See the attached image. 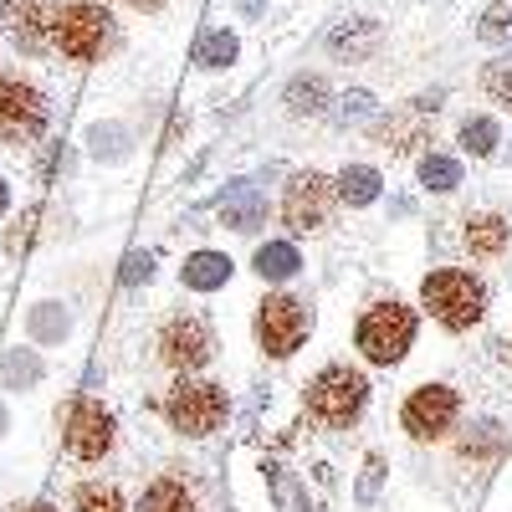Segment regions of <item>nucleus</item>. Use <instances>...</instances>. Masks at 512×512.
Here are the masks:
<instances>
[{"label":"nucleus","mask_w":512,"mask_h":512,"mask_svg":"<svg viewBox=\"0 0 512 512\" xmlns=\"http://www.w3.org/2000/svg\"><path fill=\"white\" fill-rule=\"evenodd\" d=\"M420 303H425V313H431L436 323H446V328L461 333V328H472L482 318L487 287L472 272H431V277H425V287H420Z\"/></svg>","instance_id":"f257e3e1"},{"label":"nucleus","mask_w":512,"mask_h":512,"mask_svg":"<svg viewBox=\"0 0 512 512\" xmlns=\"http://www.w3.org/2000/svg\"><path fill=\"white\" fill-rule=\"evenodd\" d=\"M164 415H169V425H175V431H185V436H210V431L226 420V395H221V384L180 379L175 390H169V400H164Z\"/></svg>","instance_id":"f03ea898"},{"label":"nucleus","mask_w":512,"mask_h":512,"mask_svg":"<svg viewBox=\"0 0 512 512\" xmlns=\"http://www.w3.org/2000/svg\"><path fill=\"white\" fill-rule=\"evenodd\" d=\"M364 395H369L364 374L349 369V364H333V369H323V374L308 384V410H313L318 420H328V425H349V420L364 410Z\"/></svg>","instance_id":"7ed1b4c3"},{"label":"nucleus","mask_w":512,"mask_h":512,"mask_svg":"<svg viewBox=\"0 0 512 512\" xmlns=\"http://www.w3.org/2000/svg\"><path fill=\"white\" fill-rule=\"evenodd\" d=\"M410 338H415V318H410V308H400V303H379V308H369L364 323H359V349H364L374 364H395V359L410 349Z\"/></svg>","instance_id":"20e7f679"},{"label":"nucleus","mask_w":512,"mask_h":512,"mask_svg":"<svg viewBox=\"0 0 512 512\" xmlns=\"http://www.w3.org/2000/svg\"><path fill=\"white\" fill-rule=\"evenodd\" d=\"M41 128H47V98L21 77H0V139L31 144Z\"/></svg>","instance_id":"39448f33"},{"label":"nucleus","mask_w":512,"mask_h":512,"mask_svg":"<svg viewBox=\"0 0 512 512\" xmlns=\"http://www.w3.org/2000/svg\"><path fill=\"white\" fill-rule=\"evenodd\" d=\"M52 41H57L72 62H93V57L103 52V41H108V11L93 6V0H72V6L57 16Z\"/></svg>","instance_id":"423d86ee"},{"label":"nucleus","mask_w":512,"mask_h":512,"mask_svg":"<svg viewBox=\"0 0 512 512\" xmlns=\"http://www.w3.org/2000/svg\"><path fill=\"white\" fill-rule=\"evenodd\" d=\"M308 333V308L292 303V297H267L262 313H256V338H262L267 354H292Z\"/></svg>","instance_id":"0eeeda50"},{"label":"nucleus","mask_w":512,"mask_h":512,"mask_svg":"<svg viewBox=\"0 0 512 512\" xmlns=\"http://www.w3.org/2000/svg\"><path fill=\"white\" fill-rule=\"evenodd\" d=\"M400 420H405V431L415 441H436V436L451 431V420H456V395L446 390V384H425V390H415L405 400Z\"/></svg>","instance_id":"6e6552de"},{"label":"nucleus","mask_w":512,"mask_h":512,"mask_svg":"<svg viewBox=\"0 0 512 512\" xmlns=\"http://www.w3.org/2000/svg\"><path fill=\"white\" fill-rule=\"evenodd\" d=\"M0 26L11 31V41L21 52H41L57 31V16L47 0H0Z\"/></svg>","instance_id":"1a4fd4ad"},{"label":"nucleus","mask_w":512,"mask_h":512,"mask_svg":"<svg viewBox=\"0 0 512 512\" xmlns=\"http://www.w3.org/2000/svg\"><path fill=\"white\" fill-rule=\"evenodd\" d=\"M333 210V185L323 175H297L287 185V200H282V216L292 231H318Z\"/></svg>","instance_id":"9d476101"},{"label":"nucleus","mask_w":512,"mask_h":512,"mask_svg":"<svg viewBox=\"0 0 512 512\" xmlns=\"http://www.w3.org/2000/svg\"><path fill=\"white\" fill-rule=\"evenodd\" d=\"M159 359L169 369H180V374L200 369L210 359V328L200 318H175V323L164 328V338H159Z\"/></svg>","instance_id":"9b49d317"},{"label":"nucleus","mask_w":512,"mask_h":512,"mask_svg":"<svg viewBox=\"0 0 512 512\" xmlns=\"http://www.w3.org/2000/svg\"><path fill=\"white\" fill-rule=\"evenodd\" d=\"M108 446H113V420H108V410L93 405V400H82V405L72 410V420H67V451L82 456V461H98Z\"/></svg>","instance_id":"f8f14e48"},{"label":"nucleus","mask_w":512,"mask_h":512,"mask_svg":"<svg viewBox=\"0 0 512 512\" xmlns=\"http://www.w3.org/2000/svg\"><path fill=\"white\" fill-rule=\"evenodd\" d=\"M431 113H436V103H425V98L405 103V108H400L390 123H379V139H384V149L410 154V149L425 139V128H431Z\"/></svg>","instance_id":"ddd939ff"},{"label":"nucleus","mask_w":512,"mask_h":512,"mask_svg":"<svg viewBox=\"0 0 512 512\" xmlns=\"http://www.w3.org/2000/svg\"><path fill=\"white\" fill-rule=\"evenodd\" d=\"M379 47V21L359 16V21H344V26H333L328 31V52L333 57H344V62H359Z\"/></svg>","instance_id":"4468645a"},{"label":"nucleus","mask_w":512,"mask_h":512,"mask_svg":"<svg viewBox=\"0 0 512 512\" xmlns=\"http://www.w3.org/2000/svg\"><path fill=\"white\" fill-rule=\"evenodd\" d=\"M226 277H231V262H226L221 251H195L190 262H185V282H190L195 292H216Z\"/></svg>","instance_id":"2eb2a0df"},{"label":"nucleus","mask_w":512,"mask_h":512,"mask_svg":"<svg viewBox=\"0 0 512 512\" xmlns=\"http://www.w3.org/2000/svg\"><path fill=\"white\" fill-rule=\"evenodd\" d=\"M221 221H226V226H236V231L262 226V195H256L251 185H236V190L221 200Z\"/></svg>","instance_id":"dca6fc26"},{"label":"nucleus","mask_w":512,"mask_h":512,"mask_svg":"<svg viewBox=\"0 0 512 512\" xmlns=\"http://www.w3.org/2000/svg\"><path fill=\"white\" fill-rule=\"evenodd\" d=\"M466 246H472V256H497L507 246L502 216H472V221H466Z\"/></svg>","instance_id":"f3484780"},{"label":"nucleus","mask_w":512,"mask_h":512,"mask_svg":"<svg viewBox=\"0 0 512 512\" xmlns=\"http://www.w3.org/2000/svg\"><path fill=\"white\" fill-rule=\"evenodd\" d=\"M139 512H195V502H190V492H185L180 482H154V487L144 492Z\"/></svg>","instance_id":"a211bd4d"},{"label":"nucleus","mask_w":512,"mask_h":512,"mask_svg":"<svg viewBox=\"0 0 512 512\" xmlns=\"http://www.w3.org/2000/svg\"><path fill=\"white\" fill-rule=\"evenodd\" d=\"M338 195H344L349 205H369L374 195H379V175L369 164H354V169H344V175H338Z\"/></svg>","instance_id":"6ab92c4d"},{"label":"nucleus","mask_w":512,"mask_h":512,"mask_svg":"<svg viewBox=\"0 0 512 512\" xmlns=\"http://www.w3.org/2000/svg\"><path fill=\"white\" fill-rule=\"evenodd\" d=\"M297 267H303V262H297V251H292L287 241H272V246H262V251H256V272H262V277H272V282L292 277Z\"/></svg>","instance_id":"aec40b11"},{"label":"nucleus","mask_w":512,"mask_h":512,"mask_svg":"<svg viewBox=\"0 0 512 512\" xmlns=\"http://www.w3.org/2000/svg\"><path fill=\"white\" fill-rule=\"evenodd\" d=\"M323 98H328V82L323 77H297L287 88V108L292 113H323Z\"/></svg>","instance_id":"412c9836"},{"label":"nucleus","mask_w":512,"mask_h":512,"mask_svg":"<svg viewBox=\"0 0 512 512\" xmlns=\"http://www.w3.org/2000/svg\"><path fill=\"white\" fill-rule=\"evenodd\" d=\"M72 507H77V512H123V497H118V487L82 482V487H77V497H72Z\"/></svg>","instance_id":"4be33fe9"},{"label":"nucleus","mask_w":512,"mask_h":512,"mask_svg":"<svg viewBox=\"0 0 512 512\" xmlns=\"http://www.w3.org/2000/svg\"><path fill=\"white\" fill-rule=\"evenodd\" d=\"M420 180L431 185V190H456L461 185V164L446 159V154H425L420 159Z\"/></svg>","instance_id":"5701e85b"},{"label":"nucleus","mask_w":512,"mask_h":512,"mask_svg":"<svg viewBox=\"0 0 512 512\" xmlns=\"http://www.w3.org/2000/svg\"><path fill=\"white\" fill-rule=\"evenodd\" d=\"M231 57H236V36L231 31H210L200 47H195V62L200 67H226Z\"/></svg>","instance_id":"b1692460"},{"label":"nucleus","mask_w":512,"mask_h":512,"mask_svg":"<svg viewBox=\"0 0 512 512\" xmlns=\"http://www.w3.org/2000/svg\"><path fill=\"white\" fill-rule=\"evenodd\" d=\"M461 144L472 154H492L497 149V123L492 118H466L461 123Z\"/></svg>","instance_id":"393cba45"},{"label":"nucleus","mask_w":512,"mask_h":512,"mask_svg":"<svg viewBox=\"0 0 512 512\" xmlns=\"http://www.w3.org/2000/svg\"><path fill=\"white\" fill-rule=\"evenodd\" d=\"M477 31H482V41H507L512 36V0H497V6L482 16Z\"/></svg>","instance_id":"a878e982"},{"label":"nucleus","mask_w":512,"mask_h":512,"mask_svg":"<svg viewBox=\"0 0 512 512\" xmlns=\"http://www.w3.org/2000/svg\"><path fill=\"white\" fill-rule=\"evenodd\" d=\"M482 88H487L497 103H507V108H512V57H502V62H492V67H487Z\"/></svg>","instance_id":"bb28decb"},{"label":"nucleus","mask_w":512,"mask_h":512,"mask_svg":"<svg viewBox=\"0 0 512 512\" xmlns=\"http://www.w3.org/2000/svg\"><path fill=\"white\" fill-rule=\"evenodd\" d=\"M6 379H11V384H16V379H21V384H31V379H36V359H31V354H26V359H21V354H11V359H6Z\"/></svg>","instance_id":"cd10ccee"},{"label":"nucleus","mask_w":512,"mask_h":512,"mask_svg":"<svg viewBox=\"0 0 512 512\" xmlns=\"http://www.w3.org/2000/svg\"><path fill=\"white\" fill-rule=\"evenodd\" d=\"M154 272V256L144 251V256H128V262H123V282H144Z\"/></svg>","instance_id":"c85d7f7f"},{"label":"nucleus","mask_w":512,"mask_h":512,"mask_svg":"<svg viewBox=\"0 0 512 512\" xmlns=\"http://www.w3.org/2000/svg\"><path fill=\"white\" fill-rule=\"evenodd\" d=\"M379 472H384V466H379V461H369V472H364V482H359V497H364V502L374 497V487H379Z\"/></svg>","instance_id":"c756f323"},{"label":"nucleus","mask_w":512,"mask_h":512,"mask_svg":"<svg viewBox=\"0 0 512 512\" xmlns=\"http://www.w3.org/2000/svg\"><path fill=\"white\" fill-rule=\"evenodd\" d=\"M31 226H36V216H26V221H21V226L11 231V251H21V246L31 241Z\"/></svg>","instance_id":"7c9ffc66"},{"label":"nucleus","mask_w":512,"mask_h":512,"mask_svg":"<svg viewBox=\"0 0 512 512\" xmlns=\"http://www.w3.org/2000/svg\"><path fill=\"white\" fill-rule=\"evenodd\" d=\"M344 103H349L344 113H354V118H359V113H369V93H349Z\"/></svg>","instance_id":"2f4dec72"},{"label":"nucleus","mask_w":512,"mask_h":512,"mask_svg":"<svg viewBox=\"0 0 512 512\" xmlns=\"http://www.w3.org/2000/svg\"><path fill=\"white\" fill-rule=\"evenodd\" d=\"M128 6H134V11H159L164 0H128Z\"/></svg>","instance_id":"473e14b6"},{"label":"nucleus","mask_w":512,"mask_h":512,"mask_svg":"<svg viewBox=\"0 0 512 512\" xmlns=\"http://www.w3.org/2000/svg\"><path fill=\"white\" fill-rule=\"evenodd\" d=\"M0 216H6V180H0Z\"/></svg>","instance_id":"72a5a7b5"},{"label":"nucleus","mask_w":512,"mask_h":512,"mask_svg":"<svg viewBox=\"0 0 512 512\" xmlns=\"http://www.w3.org/2000/svg\"><path fill=\"white\" fill-rule=\"evenodd\" d=\"M31 512H57V507H47V502H41V507H31Z\"/></svg>","instance_id":"f704fd0d"}]
</instances>
